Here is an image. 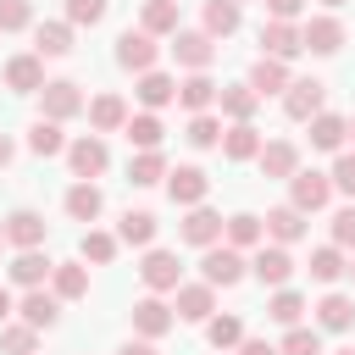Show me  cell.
<instances>
[{
    "mask_svg": "<svg viewBox=\"0 0 355 355\" xmlns=\"http://www.w3.org/2000/svg\"><path fill=\"white\" fill-rule=\"evenodd\" d=\"M172 322H178V311L161 300V294H144V300H133V333L139 338H161V333H172Z\"/></svg>",
    "mask_w": 355,
    "mask_h": 355,
    "instance_id": "9c48e42d",
    "label": "cell"
},
{
    "mask_svg": "<svg viewBox=\"0 0 355 355\" xmlns=\"http://www.w3.org/2000/svg\"><path fill=\"white\" fill-rule=\"evenodd\" d=\"M100 211H105V194H100L94 183H72V189H67V216H72V222H94Z\"/></svg>",
    "mask_w": 355,
    "mask_h": 355,
    "instance_id": "836d02e7",
    "label": "cell"
},
{
    "mask_svg": "<svg viewBox=\"0 0 355 355\" xmlns=\"http://www.w3.org/2000/svg\"><path fill=\"white\" fill-rule=\"evenodd\" d=\"M255 161H261V172H266V178H294V172H300V150H294L288 139L261 144V155H255Z\"/></svg>",
    "mask_w": 355,
    "mask_h": 355,
    "instance_id": "484cf974",
    "label": "cell"
},
{
    "mask_svg": "<svg viewBox=\"0 0 355 355\" xmlns=\"http://www.w3.org/2000/svg\"><path fill=\"white\" fill-rule=\"evenodd\" d=\"M116 239H122V244H150V239H155V216H150V211H128V216L116 222Z\"/></svg>",
    "mask_w": 355,
    "mask_h": 355,
    "instance_id": "7bdbcfd3",
    "label": "cell"
},
{
    "mask_svg": "<svg viewBox=\"0 0 355 355\" xmlns=\"http://www.w3.org/2000/svg\"><path fill=\"white\" fill-rule=\"evenodd\" d=\"M216 100H222V116H227V122H250V116H255V105H261V94H255L250 83H227Z\"/></svg>",
    "mask_w": 355,
    "mask_h": 355,
    "instance_id": "f546056e",
    "label": "cell"
},
{
    "mask_svg": "<svg viewBox=\"0 0 355 355\" xmlns=\"http://www.w3.org/2000/svg\"><path fill=\"white\" fill-rule=\"evenodd\" d=\"M222 233H227V244H233V250H255V244L266 239V222H261L255 211H239V216H227V227H222Z\"/></svg>",
    "mask_w": 355,
    "mask_h": 355,
    "instance_id": "e575fe53",
    "label": "cell"
},
{
    "mask_svg": "<svg viewBox=\"0 0 355 355\" xmlns=\"http://www.w3.org/2000/svg\"><path fill=\"white\" fill-rule=\"evenodd\" d=\"M333 355H355V349H333Z\"/></svg>",
    "mask_w": 355,
    "mask_h": 355,
    "instance_id": "680465c9",
    "label": "cell"
},
{
    "mask_svg": "<svg viewBox=\"0 0 355 355\" xmlns=\"http://www.w3.org/2000/svg\"><path fill=\"white\" fill-rule=\"evenodd\" d=\"M344 272H349V261H344V250H338V244L311 250V277H316V283H338Z\"/></svg>",
    "mask_w": 355,
    "mask_h": 355,
    "instance_id": "74e56055",
    "label": "cell"
},
{
    "mask_svg": "<svg viewBox=\"0 0 355 355\" xmlns=\"http://www.w3.org/2000/svg\"><path fill=\"white\" fill-rule=\"evenodd\" d=\"M172 55H178V67L205 72V67L216 61V39H211L205 28H178V33H172Z\"/></svg>",
    "mask_w": 355,
    "mask_h": 355,
    "instance_id": "3957f363",
    "label": "cell"
},
{
    "mask_svg": "<svg viewBox=\"0 0 355 355\" xmlns=\"http://www.w3.org/2000/svg\"><path fill=\"white\" fill-rule=\"evenodd\" d=\"M72 50V22H39L33 28V55H67Z\"/></svg>",
    "mask_w": 355,
    "mask_h": 355,
    "instance_id": "d590c367",
    "label": "cell"
},
{
    "mask_svg": "<svg viewBox=\"0 0 355 355\" xmlns=\"http://www.w3.org/2000/svg\"><path fill=\"white\" fill-rule=\"evenodd\" d=\"M322 100H327V83H322V78H294V83L283 89V111H288L294 122L322 116Z\"/></svg>",
    "mask_w": 355,
    "mask_h": 355,
    "instance_id": "8992f818",
    "label": "cell"
},
{
    "mask_svg": "<svg viewBox=\"0 0 355 355\" xmlns=\"http://www.w3.org/2000/svg\"><path fill=\"white\" fill-rule=\"evenodd\" d=\"M222 155H227V161H255V155H261V133H255V122H233V128L222 133Z\"/></svg>",
    "mask_w": 355,
    "mask_h": 355,
    "instance_id": "83f0119b",
    "label": "cell"
},
{
    "mask_svg": "<svg viewBox=\"0 0 355 355\" xmlns=\"http://www.w3.org/2000/svg\"><path fill=\"white\" fill-rule=\"evenodd\" d=\"M11 155H17V144H11L6 133H0V166H11Z\"/></svg>",
    "mask_w": 355,
    "mask_h": 355,
    "instance_id": "9f6ffc18",
    "label": "cell"
},
{
    "mask_svg": "<svg viewBox=\"0 0 355 355\" xmlns=\"http://www.w3.org/2000/svg\"><path fill=\"white\" fill-rule=\"evenodd\" d=\"M166 155L161 150H139L133 161H128V183H139V189H150V183H166Z\"/></svg>",
    "mask_w": 355,
    "mask_h": 355,
    "instance_id": "d6a6232c",
    "label": "cell"
},
{
    "mask_svg": "<svg viewBox=\"0 0 355 355\" xmlns=\"http://www.w3.org/2000/svg\"><path fill=\"white\" fill-rule=\"evenodd\" d=\"M322 6H327V11H338V6H344V0H322Z\"/></svg>",
    "mask_w": 355,
    "mask_h": 355,
    "instance_id": "6f0895ef",
    "label": "cell"
},
{
    "mask_svg": "<svg viewBox=\"0 0 355 355\" xmlns=\"http://www.w3.org/2000/svg\"><path fill=\"white\" fill-rule=\"evenodd\" d=\"M139 277H144V288H150V294H178L183 266H178V255H172V250H150V255L139 261Z\"/></svg>",
    "mask_w": 355,
    "mask_h": 355,
    "instance_id": "ba28073f",
    "label": "cell"
},
{
    "mask_svg": "<svg viewBox=\"0 0 355 355\" xmlns=\"http://www.w3.org/2000/svg\"><path fill=\"white\" fill-rule=\"evenodd\" d=\"M50 294H55V300H83V294H89V266H83V261H55Z\"/></svg>",
    "mask_w": 355,
    "mask_h": 355,
    "instance_id": "603a6c76",
    "label": "cell"
},
{
    "mask_svg": "<svg viewBox=\"0 0 355 355\" xmlns=\"http://www.w3.org/2000/svg\"><path fill=\"white\" fill-rule=\"evenodd\" d=\"M67 166H72V178H78V183H94V178L111 166V150H105V139H100V133H83V139H72V144H67Z\"/></svg>",
    "mask_w": 355,
    "mask_h": 355,
    "instance_id": "7a4b0ae2",
    "label": "cell"
},
{
    "mask_svg": "<svg viewBox=\"0 0 355 355\" xmlns=\"http://www.w3.org/2000/svg\"><path fill=\"white\" fill-rule=\"evenodd\" d=\"M128 144L133 150H161V139H166V128H161V116L155 111H139V116H128Z\"/></svg>",
    "mask_w": 355,
    "mask_h": 355,
    "instance_id": "1f68e13d",
    "label": "cell"
},
{
    "mask_svg": "<svg viewBox=\"0 0 355 355\" xmlns=\"http://www.w3.org/2000/svg\"><path fill=\"white\" fill-rule=\"evenodd\" d=\"M116 244H122L116 233H94V227H89V233H83V244H78V255H83V261H94V266H105V261L116 255Z\"/></svg>",
    "mask_w": 355,
    "mask_h": 355,
    "instance_id": "f6af8a7d",
    "label": "cell"
},
{
    "mask_svg": "<svg viewBox=\"0 0 355 355\" xmlns=\"http://www.w3.org/2000/svg\"><path fill=\"white\" fill-rule=\"evenodd\" d=\"M17 316H22L28 327H39V333H44V327H55V322H61V300H55V294H44V288H28V294L17 300Z\"/></svg>",
    "mask_w": 355,
    "mask_h": 355,
    "instance_id": "ac0fdd59",
    "label": "cell"
},
{
    "mask_svg": "<svg viewBox=\"0 0 355 355\" xmlns=\"http://www.w3.org/2000/svg\"><path fill=\"white\" fill-rule=\"evenodd\" d=\"M277 355H322V333L316 327H288L283 344H277Z\"/></svg>",
    "mask_w": 355,
    "mask_h": 355,
    "instance_id": "bcb514c9",
    "label": "cell"
},
{
    "mask_svg": "<svg viewBox=\"0 0 355 355\" xmlns=\"http://www.w3.org/2000/svg\"><path fill=\"white\" fill-rule=\"evenodd\" d=\"M300 11H305V0H266V17L272 22H294Z\"/></svg>",
    "mask_w": 355,
    "mask_h": 355,
    "instance_id": "816d5d0a",
    "label": "cell"
},
{
    "mask_svg": "<svg viewBox=\"0 0 355 355\" xmlns=\"http://www.w3.org/2000/svg\"><path fill=\"white\" fill-rule=\"evenodd\" d=\"M349 133H355V116H349Z\"/></svg>",
    "mask_w": 355,
    "mask_h": 355,
    "instance_id": "94428289",
    "label": "cell"
},
{
    "mask_svg": "<svg viewBox=\"0 0 355 355\" xmlns=\"http://www.w3.org/2000/svg\"><path fill=\"white\" fill-rule=\"evenodd\" d=\"M244 272H250V261H244V250H233V244H211V250L200 255V277H205L211 288H233Z\"/></svg>",
    "mask_w": 355,
    "mask_h": 355,
    "instance_id": "6da1fadb",
    "label": "cell"
},
{
    "mask_svg": "<svg viewBox=\"0 0 355 355\" xmlns=\"http://www.w3.org/2000/svg\"><path fill=\"white\" fill-rule=\"evenodd\" d=\"M239 22H244L239 0H205V33H211V39H233Z\"/></svg>",
    "mask_w": 355,
    "mask_h": 355,
    "instance_id": "f1b7e54d",
    "label": "cell"
},
{
    "mask_svg": "<svg viewBox=\"0 0 355 355\" xmlns=\"http://www.w3.org/2000/svg\"><path fill=\"white\" fill-rule=\"evenodd\" d=\"M0 349H6V355H33V349H39V327L6 322V327H0Z\"/></svg>",
    "mask_w": 355,
    "mask_h": 355,
    "instance_id": "b9f144b4",
    "label": "cell"
},
{
    "mask_svg": "<svg viewBox=\"0 0 355 355\" xmlns=\"http://www.w3.org/2000/svg\"><path fill=\"white\" fill-rule=\"evenodd\" d=\"M50 78H44V55H11L6 61V89L11 94H39Z\"/></svg>",
    "mask_w": 355,
    "mask_h": 355,
    "instance_id": "5bb4252c",
    "label": "cell"
},
{
    "mask_svg": "<svg viewBox=\"0 0 355 355\" xmlns=\"http://www.w3.org/2000/svg\"><path fill=\"white\" fill-rule=\"evenodd\" d=\"M349 277H355V261H349Z\"/></svg>",
    "mask_w": 355,
    "mask_h": 355,
    "instance_id": "91938a15",
    "label": "cell"
},
{
    "mask_svg": "<svg viewBox=\"0 0 355 355\" xmlns=\"http://www.w3.org/2000/svg\"><path fill=\"white\" fill-rule=\"evenodd\" d=\"M333 244H338V250H355V205L333 211Z\"/></svg>",
    "mask_w": 355,
    "mask_h": 355,
    "instance_id": "f907efd6",
    "label": "cell"
},
{
    "mask_svg": "<svg viewBox=\"0 0 355 355\" xmlns=\"http://www.w3.org/2000/svg\"><path fill=\"white\" fill-rule=\"evenodd\" d=\"M266 316H272L277 327H300V316H305V300H300L294 288H277V294L266 300Z\"/></svg>",
    "mask_w": 355,
    "mask_h": 355,
    "instance_id": "ab89813d",
    "label": "cell"
},
{
    "mask_svg": "<svg viewBox=\"0 0 355 355\" xmlns=\"http://www.w3.org/2000/svg\"><path fill=\"white\" fill-rule=\"evenodd\" d=\"M239 6H244V0H239Z\"/></svg>",
    "mask_w": 355,
    "mask_h": 355,
    "instance_id": "be15d7a7",
    "label": "cell"
},
{
    "mask_svg": "<svg viewBox=\"0 0 355 355\" xmlns=\"http://www.w3.org/2000/svg\"><path fill=\"white\" fill-rule=\"evenodd\" d=\"M327 178H333V189H338V194H355V150H338V161H333V172H327Z\"/></svg>",
    "mask_w": 355,
    "mask_h": 355,
    "instance_id": "681fc988",
    "label": "cell"
},
{
    "mask_svg": "<svg viewBox=\"0 0 355 355\" xmlns=\"http://www.w3.org/2000/svg\"><path fill=\"white\" fill-rule=\"evenodd\" d=\"M222 133H227V128H222L211 111H200V116H189V133H183V139H189L194 150H216V144H222Z\"/></svg>",
    "mask_w": 355,
    "mask_h": 355,
    "instance_id": "60d3db41",
    "label": "cell"
},
{
    "mask_svg": "<svg viewBox=\"0 0 355 355\" xmlns=\"http://www.w3.org/2000/svg\"><path fill=\"white\" fill-rule=\"evenodd\" d=\"M166 194H172V205H205L211 178H205L200 166H172V172H166Z\"/></svg>",
    "mask_w": 355,
    "mask_h": 355,
    "instance_id": "7c38bea8",
    "label": "cell"
},
{
    "mask_svg": "<svg viewBox=\"0 0 355 355\" xmlns=\"http://www.w3.org/2000/svg\"><path fill=\"white\" fill-rule=\"evenodd\" d=\"M11 311H17V300H11V288H0V322H6Z\"/></svg>",
    "mask_w": 355,
    "mask_h": 355,
    "instance_id": "11a10c76",
    "label": "cell"
},
{
    "mask_svg": "<svg viewBox=\"0 0 355 355\" xmlns=\"http://www.w3.org/2000/svg\"><path fill=\"white\" fill-rule=\"evenodd\" d=\"M133 94H139V105H144V111H161V105H172V100H178V83H172L166 72H139V89H133Z\"/></svg>",
    "mask_w": 355,
    "mask_h": 355,
    "instance_id": "4316f807",
    "label": "cell"
},
{
    "mask_svg": "<svg viewBox=\"0 0 355 355\" xmlns=\"http://www.w3.org/2000/svg\"><path fill=\"white\" fill-rule=\"evenodd\" d=\"M222 227H227V222H222L211 205H189V216H183V227H178V233H183L189 244L211 250V244H222Z\"/></svg>",
    "mask_w": 355,
    "mask_h": 355,
    "instance_id": "9a60e30c",
    "label": "cell"
},
{
    "mask_svg": "<svg viewBox=\"0 0 355 355\" xmlns=\"http://www.w3.org/2000/svg\"><path fill=\"white\" fill-rule=\"evenodd\" d=\"M155 55H161V44L144 28H128L116 39V67H128V72H155Z\"/></svg>",
    "mask_w": 355,
    "mask_h": 355,
    "instance_id": "277c9868",
    "label": "cell"
},
{
    "mask_svg": "<svg viewBox=\"0 0 355 355\" xmlns=\"http://www.w3.org/2000/svg\"><path fill=\"white\" fill-rule=\"evenodd\" d=\"M116 355H155V344H150V338H128Z\"/></svg>",
    "mask_w": 355,
    "mask_h": 355,
    "instance_id": "db71d44e",
    "label": "cell"
},
{
    "mask_svg": "<svg viewBox=\"0 0 355 355\" xmlns=\"http://www.w3.org/2000/svg\"><path fill=\"white\" fill-rule=\"evenodd\" d=\"M28 150H33V155H44V161H50V155H61V150H67V133H61V122L39 116V122L28 128Z\"/></svg>",
    "mask_w": 355,
    "mask_h": 355,
    "instance_id": "8d00e7d4",
    "label": "cell"
},
{
    "mask_svg": "<svg viewBox=\"0 0 355 355\" xmlns=\"http://www.w3.org/2000/svg\"><path fill=\"white\" fill-rule=\"evenodd\" d=\"M216 316V288L211 283H178V322H211Z\"/></svg>",
    "mask_w": 355,
    "mask_h": 355,
    "instance_id": "e0dca14e",
    "label": "cell"
},
{
    "mask_svg": "<svg viewBox=\"0 0 355 355\" xmlns=\"http://www.w3.org/2000/svg\"><path fill=\"white\" fill-rule=\"evenodd\" d=\"M33 28V6L28 0H0V33H22Z\"/></svg>",
    "mask_w": 355,
    "mask_h": 355,
    "instance_id": "c3c4849f",
    "label": "cell"
},
{
    "mask_svg": "<svg viewBox=\"0 0 355 355\" xmlns=\"http://www.w3.org/2000/svg\"><path fill=\"white\" fill-rule=\"evenodd\" d=\"M344 139H349V116H338V111H322V116H311V144L316 150H344Z\"/></svg>",
    "mask_w": 355,
    "mask_h": 355,
    "instance_id": "d4e9b609",
    "label": "cell"
},
{
    "mask_svg": "<svg viewBox=\"0 0 355 355\" xmlns=\"http://www.w3.org/2000/svg\"><path fill=\"white\" fill-rule=\"evenodd\" d=\"M105 11H111V0H67L72 28H94V22H105Z\"/></svg>",
    "mask_w": 355,
    "mask_h": 355,
    "instance_id": "7dc6e473",
    "label": "cell"
},
{
    "mask_svg": "<svg viewBox=\"0 0 355 355\" xmlns=\"http://www.w3.org/2000/svg\"><path fill=\"white\" fill-rule=\"evenodd\" d=\"M250 272H255L261 283H272V288H283V283L294 277V255H288L283 244H261V250H255V261H250Z\"/></svg>",
    "mask_w": 355,
    "mask_h": 355,
    "instance_id": "2e32d148",
    "label": "cell"
},
{
    "mask_svg": "<svg viewBox=\"0 0 355 355\" xmlns=\"http://www.w3.org/2000/svg\"><path fill=\"white\" fill-rule=\"evenodd\" d=\"M294 78H288V61H272V55H261L255 67H250V89L266 100V94H283Z\"/></svg>",
    "mask_w": 355,
    "mask_h": 355,
    "instance_id": "cb8c5ba5",
    "label": "cell"
},
{
    "mask_svg": "<svg viewBox=\"0 0 355 355\" xmlns=\"http://www.w3.org/2000/svg\"><path fill=\"white\" fill-rule=\"evenodd\" d=\"M261 222H266V233H272V244H283V250L305 239V211H294V205H277V211H266Z\"/></svg>",
    "mask_w": 355,
    "mask_h": 355,
    "instance_id": "7402d4cb",
    "label": "cell"
},
{
    "mask_svg": "<svg viewBox=\"0 0 355 355\" xmlns=\"http://www.w3.org/2000/svg\"><path fill=\"white\" fill-rule=\"evenodd\" d=\"M205 338H211L216 349H239V344H244V322H239V316H211V322H205Z\"/></svg>",
    "mask_w": 355,
    "mask_h": 355,
    "instance_id": "ee69618b",
    "label": "cell"
},
{
    "mask_svg": "<svg viewBox=\"0 0 355 355\" xmlns=\"http://www.w3.org/2000/svg\"><path fill=\"white\" fill-rule=\"evenodd\" d=\"M144 33H178V0H144V17H139Z\"/></svg>",
    "mask_w": 355,
    "mask_h": 355,
    "instance_id": "f35d334b",
    "label": "cell"
},
{
    "mask_svg": "<svg viewBox=\"0 0 355 355\" xmlns=\"http://www.w3.org/2000/svg\"><path fill=\"white\" fill-rule=\"evenodd\" d=\"M316 327L322 333H349L355 327V300L349 294H322L316 300Z\"/></svg>",
    "mask_w": 355,
    "mask_h": 355,
    "instance_id": "ffe728a7",
    "label": "cell"
},
{
    "mask_svg": "<svg viewBox=\"0 0 355 355\" xmlns=\"http://www.w3.org/2000/svg\"><path fill=\"white\" fill-rule=\"evenodd\" d=\"M89 122H94L100 133L128 128V105H122V94H94V100H89Z\"/></svg>",
    "mask_w": 355,
    "mask_h": 355,
    "instance_id": "4dcf8cb0",
    "label": "cell"
},
{
    "mask_svg": "<svg viewBox=\"0 0 355 355\" xmlns=\"http://www.w3.org/2000/svg\"><path fill=\"white\" fill-rule=\"evenodd\" d=\"M305 50V39H300V22H261V55H272V61H294Z\"/></svg>",
    "mask_w": 355,
    "mask_h": 355,
    "instance_id": "30bf717a",
    "label": "cell"
},
{
    "mask_svg": "<svg viewBox=\"0 0 355 355\" xmlns=\"http://www.w3.org/2000/svg\"><path fill=\"white\" fill-rule=\"evenodd\" d=\"M239 355H277V349H272L266 338H244V344H239Z\"/></svg>",
    "mask_w": 355,
    "mask_h": 355,
    "instance_id": "f5cc1de1",
    "label": "cell"
},
{
    "mask_svg": "<svg viewBox=\"0 0 355 355\" xmlns=\"http://www.w3.org/2000/svg\"><path fill=\"white\" fill-rule=\"evenodd\" d=\"M0 244H6V233H0Z\"/></svg>",
    "mask_w": 355,
    "mask_h": 355,
    "instance_id": "6125c7cd",
    "label": "cell"
},
{
    "mask_svg": "<svg viewBox=\"0 0 355 355\" xmlns=\"http://www.w3.org/2000/svg\"><path fill=\"white\" fill-rule=\"evenodd\" d=\"M327 200H333V178H327V172H294V178H288V205H294V211L311 216V211H322Z\"/></svg>",
    "mask_w": 355,
    "mask_h": 355,
    "instance_id": "52a82bcc",
    "label": "cell"
},
{
    "mask_svg": "<svg viewBox=\"0 0 355 355\" xmlns=\"http://www.w3.org/2000/svg\"><path fill=\"white\" fill-rule=\"evenodd\" d=\"M6 272H11V283H22V288H44V277L55 272V261H50V255H39V250H17Z\"/></svg>",
    "mask_w": 355,
    "mask_h": 355,
    "instance_id": "d6986e66",
    "label": "cell"
},
{
    "mask_svg": "<svg viewBox=\"0 0 355 355\" xmlns=\"http://www.w3.org/2000/svg\"><path fill=\"white\" fill-rule=\"evenodd\" d=\"M0 233H6V244H11V250H39L50 227H44V216H39V211H28V205H22V211H11V216L0 222Z\"/></svg>",
    "mask_w": 355,
    "mask_h": 355,
    "instance_id": "8fae6325",
    "label": "cell"
},
{
    "mask_svg": "<svg viewBox=\"0 0 355 355\" xmlns=\"http://www.w3.org/2000/svg\"><path fill=\"white\" fill-rule=\"evenodd\" d=\"M300 39H305L311 55H338V50H344V22H338V17H311V22L300 28Z\"/></svg>",
    "mask_w": 355,
    "mask_h": 355,
    "instance_id": "4fadbf2b",
    "label": "cell"
},
{
    "mask_svg": "<svg viewBox=\"0 0 355 355\" xmlns=\"http://www.w3.org/2000/svg\"><path fill=\"white\" fill-rule=\"evenodd\" d=\"M39 105H44L50 122H72V116L83 111V89H78L72 78H50V83L39 89Z\"/></svg>",
    "mask_w": 355,
    "mask_h": 355,
    "instance_id": "5b68a950",
    "label": "cell"
},
{
    "mask_svg": "<svg viewBox=\"0 0 355 355\" xmlns=\"http://www.w3.org/2000/svg\"><path fill=\"white\" fill-rule=\"evenodd\" d=\"M216 94H222V89L211 83V72H189V78L178 83V105H183V111H194V116H200V111H211V105H216Z\"/></svg>",
    "mask_w": 355,
    "mask_h": 355,
    "instance_id": "44dd1931",
    "label": "cell"
}]
</instances>
